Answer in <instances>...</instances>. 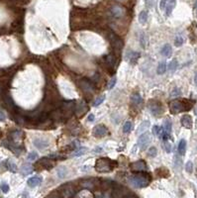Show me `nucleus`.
<instances>
[{
	"mask_svg": "<svg viewBox=\"0 0 197 198\" xmlns=\"http://www.w3.org/2000/svg\"><path fill=\"white\" fill-rule=\"evenodd\" d=\"M152 177L149 173H137L129 177V182L136 188H144L150 184Z\"/></svg>",
	"mask_w": 197,
	"mask_h": 198,
	"instance_id": "nucleus-1",
	"label": "nucleus"
},
{
	"mask_svg": "<svg viewBox=\"0 0 197 198\" xmlns=\"http://www.w3.org/2000/svg\"><path fill=\"white\" fill-rule=\"evenodd\" d=\"M116 166H117V161L110 160L108 157H101V158H98L96 161L94 168L98 173H110V171H112Z\"/></svg>",
	"mask_w": 197,
	"mask_h": 198,
	"instance_id": "nucleus-2",
	"label": "nucleus"
},
{
	"mask_svg": "<svg viewBox=\"0 0 197 198\" xmlns=\"http://www.w3.org/2000/svg\"><path fill=\"white\" fill-rule=\"evenodd\" d=\"M191 108V105L185 104V100H172L169 103V110L172 114H177L183 111H187Z\"/></svg>",
	"mask_w": 197,
	"mask_h": 198,
	"instance_id": "nucleus-3",
	"label": "nucleus"
},
{
	"mask_svg": "<svg viewBox=\"0 0 197 198\" xmlns=\"http://www.w3.org/2000/svg\"><path fill=\"white\" fill-rule=\"evenodd\" d=\"M149 109L151 113L153 114L156 117H160L162 116V114L164 113V108L162 106L160 102L156 100H151L149 103Z\"/></svg>",
	"mask_w": 197,
	"mask_h": 198,
	"instance_id": "nucleus-4",
	"label": "nucleus"
},
{
	"mask_svg": "<svg viewBox=\"0 0 197 198\" xmlns=\"http://www.w3.org/2000/svg\"><path fill=\"white\" fill-rule=\"evenodd\" d=\"M53 165H55V162L53 161V160L49 157H43L36 164V168L38 169H51Z\"/></svg>",
	"mask_w": 197,
	"mask_h": 198,
	"instance_id": "nucleus-5",
	"label": "nucleus"
},
{
	"mask_svg": "<svg viewBox=\"0 0 197 198\" xmlns=\"http://www.w3.org/2000/svg\"><path fill=\"white\" fill-rule=\"evenodd\" d=\"M109 131L108 128L103 125V124H99V125H96L94 128L92 130V135L94 136L96 138H101V137H104V136L108 135Z\"/></svg>",
	"mask_w": 197,
	"mask_h": 198,
	"instance_id": "nucleus-6",
	"label": "nucleus"
},
{
	"mask_svg": "<svg viewBox=\"0 0 197 198\" xmlns=\"http://www.w3.org/2000/svg\"><path fill=\"white\" fill-rule=\"evenodd\" d=\"M130 166H131V169L134 173H145L148 169L147 164L143 160L132 162V164L130 165Z\"/></svg>",
	"mask_w": 197,
	"mask_h": 198,
	"instance_id": "nucleus-7",
	"label": "nucleus"
},
{
	"mask_svg": "<svg viewBox=\"0 0 197 198\" xmlns=\"http://www.w3.org/2000/svg\"><path fill=\"white\" fill-rule=\"evenodd\" d=\"M151 143V136L149 133H144L140 136V138L138 140V145L141 151H145L148 148V145Z\"/></svg>",
	"mask_w": 197,
	"mask_h": 198,
	"instance_id": "nucleus-8",
	"label": "nucleus"
},
{
	"mask_svg": "<svg viewBox=\"0 0 197 198\" xmlns=\"http://www.w3.org/2000/svg\"><path fill=\"white\" fill-rule=\"evenodd\" d=\"M61 194L64 198H71L75 194V189L73 186H71L70 184H66V185L61 186Z\"/></svg>",
	"mask_w": 197,
	"mask_h": 198,
	"instance_id": "nucleus-9",
	"label": "nucleus"
},
{
	"mask_svg": "<svg viewBox=\"0 0 197 198\" xmlns=\"http://www.w3.org/2000/svg\"><path fill=\"white\" fill-rule=\"evenodd\" d=\"M140 52H135V51H127L126 52V55H125V59H126L128 61H130L131 64H135L136 61L138 60V59L140 58Z\"/></svg>",
	"mask_w": 197,
	"mask_h": 198,
	"instance_id": "nucleus-10",
	"label": "nucleus"
},
{
	"mask_svg": "<svg viewBox=\"0 0 197 198\" xmlns=\"http://www.w3.org/2000/svg\"><path fill=\"white\" fill-rule=\"evenodd\" d=\"M51 118H52L53 121H57V122H61V121L65 120V119L61 108H57L56 110H53V111L52 112V114H51Z\"/></svg>",
	"mask_w": 197,
	"mask_h": 198,
	"instance_id": "nucleus-11",
	"label": "nucleus"
},
{
	"mask_svg": "<svg viewBox=\"0 0 197 198\" xmlns=\"http://www.w3.org/2000/svg\"><path fill=\"white\" fill-rule=\"evenodd\" d=\"M79 86L84 92H92L93 89H94V86H93L92 82L87 80V79H82L79 82Z\"/></svg>",
	"mask_w": 197,
	"mask_h": 198,
	"instance_id": "nucleus-12",
	"label": "nucleus"
},
{
	"mask_svg": "<svg viewBox=\"0 0 197 198\" xmlns=\"http://www.w3.org/2000/svg\"><path fill=\"white\" fill-rule=\"evenodd\" d=\"M33 144H34V146L39 149H44L49 147V141L45 140V139L37 138L33 141Z\"/></svg>",
	"mask_w": 197,
	"mask_h": 198,
	"instance_id": "nucleus-13",
	"label": "nucleus"
},
{
	"mask_svg": "<svg viewBox=\"0 0 197 198\" xmlns=\"http://www.w3.org/2000/svg\"><path fill=\"white\" fill-rule=\"evenodd\" d=\"M181 125L186 129H191L192 125H193V121H192V118L190 115H183L181 118Z\"/></svg>",
	"mask_w": 197,
	"mask_h": 198,
	"instance_id": "nucleus-14",
	"label": "nucleus"
},
{
	"mask_svg": "<svg viewBox=\"0 0 197 198\" xmlns=\"http://www.w3.org/2000/svg\"><path fill=\"white\" fill-rule=\"evenodd\" d=\"M96 181L97 179L96 178H89V179H84L81 181V186L84 188H87V189H93L96 185Z\"/></svg>",
	"mask_w": 197,
	"mask_h": 198,
	"instance_id": "nucleus-15",
	"label": "nucleus"
},
{
	"mask_svg": "<svg viewBox=\"0 0 197 198\" xmlns=\"http://www.w3.org/2000/svg\"><path fill=\"white\" fill-rule=\"evenodd\" d=\"M88 110V108H87V106L85 105V103H83V102H80L79 104H77V105H75V108H74V112H75V114L78 116V117H80L82 115V114H84L86 111Z\"/></svg>",
	"mask_w": 197,
	"mask_h": 198,
	"instance_id": "nucleus-16",
	"label": "nucleus"
},
{
	"mask_svg": "<svg viewBox=\"0 0 197 198\" xmlns=\"http://www.w3.org/2000/svg\"><path fill=\"white\" fill-rule=\"evenodd\" d=\"M110 41H111V44L113 45L116 49H121L123 46V43H122V40L120 38H118L116 35H114L113 33H111V36H110Z\"/></svg>",
	"mask_w": 197,
	"mask_h": 198,
	"instance_id": "nucleus-17",
	"label": "nucleus"
},
{
	"mask_svg": "<svg viewBox=\"0 0 197 198\" xmlns=\"http://www.w3.org/2000/svg\"><path fill=\"white\" fill-rule=\"evenodd\" d=\"M175 4H176V0H167V6H165V15L167 16H171L172 10L174 9L175 7Z\"/></svg>",
	"mask_w": 197,
	"mask_h": 198,
	"instance_id": "nucleus-18",
	"label": "nucleus"
},
{
	"mask_svg": "<svg viewBox=\"0 0 197 198\" xmlns=\"http://www.w3.org/2000/svg\"><path fill=\"white\" fill-rule=\"evenodd\" d=\"M28 185L30 187H35V186H38L40 184L42 183V177H30L28 179Z\"/></svg>",
	"mask_w": 197,
	"mask_h": 198,
	"instance_id": "nucleus-19",
	"label": "nucleus"
},
{
	"mask_svg": "<svg viewBox=\"0 0 197 198\" xmlns=\"http://www.w3.org/2000/svg\"><path fill=\"white\" fill-rule=\"evenodd\" d=\"M160 54H162L164 56H165V58H168V56H171V54H172V49H171V45H168V44L164 45L163 47L162 51H160Z\"/></svg>",
	"mask_w": 197,
	"mask_h": 198,
	"instance_id": "nucleus-20",
	"label": "nucleus"
},
{
	"mask_svg": "<svg viewBox=\"0 0 197 198\" xmlns=\"http://www.w3.org/2000/svg\"><path fill=\"white\" fill-rule=\"evenodd\" d=\"M21 173L23 175H28L33 173V166L29 164H25L21 166Z\"/></svg>",
	"mask_w": 197,
	"mask_h": 198,
	"instance_id": "nucleus-21",
	"label": "nucleus"
},
{
	"mask_svg": "<svg viewBox=\"0 0 197 198\" xmlns=\"http://www.w3.org/2000/svg\"><path fill=\"white\" fill-rule=\"evenodd\" d=\"M111 12H112V14H113L115 17L119 18V17L123 16L124 9H123L122 7H120V6H113V7H112V9H111Z\"/></svg>",
	"mask_w": 197,
	"mask_h": 198,
	"instance_id": "nucleus-22",
	"label": "nucleus"
},
{
	"mask_svg": "<svg viewBox=\"0 0 197 198\" xmlns=\"http://www.w3.org/2000/svg\"><path fill=\"white\" fill-rule=\"evenodd\" d=\"M105 60H106V64L109 65L110 68H114L115 64H116V56L114 55H108L105 56Z\"/></svg>",
	"mask_w": 197,
	"mask_h": 198,
	"instance_id": "nucleus-23",
	"label": "nucleus"
},
{
	"mask_svg": "<svg viewBox=\"0 0 197 198\" xmlns=\"http://www.w3.org/2000/svg\"><path fill=\"white\" fill-rule=\"evenodd\" d=\"M150 125H151L150 121L145 120L140 126H139V128H138V130H137L136 133H137V134H141V133H143V132H145V131L150 127Z\"/></svg>",
	"mask_w": 197,
	"mask_h": 198,
	"instance_id": "nucleus-24",
	"label": "nucleus"
},
{
	"mask_svg": "<svg viewBox=\"0 0 197 198\" xmlns=\"http://www.w3.org/2000/svg\"><path fill=\"white\" fill-rule=\"evenodd\" d=\"M185 151H186V142L185 140H180L179 144H178V153H179V155L183 156L185 153Z\"/></svg>",
	"mask_w": 197,
	"mask_h": 198,
	"instance_id": "nucleus-25",
	"label": "nucleus"
},
{
	"mask_svg": "<svg viewBox=\"0 0 197 198\" xmlns=\"http://www.w3.org/2000/svg\"><path fill=\"white\" fill-rule=\"evenodd\" d=\"M147 21H148V12L146 10H143L139 14V22L144 25L147 23Z\"/></svg>",
	"mask_w": 197,
	"mask_h": 198,
	"instance_id": "nucleus-26",
	"label": "nucleus"
},
{
	"mask_svg": "<svg viewBox=\"0 0 197 198\" xmlns=\"http://www.w3.org/2000/svg\"><path fill=\"white\" fill-rule=\"evenodd\" d=\"M171 128H172V125H171V122L169 121V119H165L164 121V131L167 132V134H171Z\"/></svg>",
	"mask_w": 197,
	"mask_h": 198,
	"instance_id": "nucleus-27",
	"label": "nucleus"
},
{
	"mask_svg": "<svg viewBox=\"0 0 197 198\" xmlns=\"http://www.w3.org/2000/svg\"><path fill=\"white\" fill-rule=\"evenodd\" d=\"M131 101H132L134 104L139 105V104H141L143 102V98H142V96L139 94V93H134L131 96Z\"/></svg>",
	"mask_w": 197,
	"mask_h": 198,
	"instance_id": "nucleus-28",
	"label": "nucleus"
},
{
	"mask_svg": "<svg viewBox=\"0 0 197 198\" xmlns=\"http://www.w3.org/2000/svg\"><path fill=\"white\" fill-rule=\"evenodd\" d=\"M140 43L143 48H146L148 46V44H149V38L146 35V33H141V36H140Z\"/></svg>",
	"mask_w": 197,
	"mask_h": 198,
	"instance_id": "nucleus-29",
	"label": "nucleus"
},
{
	"mask_svg": "<svg viewBox=\"0 0 197 198\" xmlns=\"http://www.w3.org/2000/svg\"><path fill=\"white\" fill-rule=\"evenodd\" d=\"M165 70H167V64H165L164 61L160 63L159 65H158V68H156V72H158V73L159 74H164L165 72Z\"/></svg>",
	"mask_w": 197,
	"mask_h": 198,
	"instance_id": "nucleus-30",
	"label": "nucleus"
},
{
	"mask_svg": "<svg viewBox=\"0 0 197 198\" xmlns=\"http://www.w3.org/2000/svg\"><path fill=\"white\" fill-rule=\"evenodd\" d=\"M68 174V169L65 166H60L59 169H57V175H59L60 178H65V175Z\"/></svg>",
	"mask_w": 197,
	"mask_h": 198,
	"instance_id": "nucleus-31",
	"label": "nucleus"
},
{
	"mask_svg": "<svg viewBox=\"0 0 197 198\" xmlns=\"http://www.w3.org/2000/svg\"><path fill=\"white\" fill-rule=\"evenodd\" d=\"M178 67V64H177V60H172L171 63H169V65H168V69L171 72H174L176 70Z\"/></svg>",
	"mask_w": 197,
	"mask_h": 198,
	"instance_id": "nucleus-32",
	"label": "nucleus"
},
{
	"mask_svg": "<svg viewBox=\"0 0 197 198\" xmlns=\"http://www.w3.org/2000/svg\"><path fill=\"white\" fill-rule=\"evenodd\" d=\"M23 135V133H22L21 131H15V132H13V133L11 134V138L13 140V143L15 142V141H19L21 140V136Z\"/></svg>",
	"mask_w": 197,
	"mask_h": 198,
	"instance_id": "nucleus-33",
	"label": "nucleus"
},
{
	"mask_svg": "<svg viewBox=\"0 0 197 198\" xmlns=\"http://www.w3.org/2000/svg\"><path fill=\"white\" fill-rule=\"evenodd\" d=\"M132 128H133V124L130 121H127L123 126V132L124 133H129L132 130Z\"/></svg>",
	"mask_w": 197,
	"mask_h": 198,
	"instance_id": "nucleus-34",
	"label": "nucleus"
},
{
	"mask_svg": "<svg viewBox=\"0 0 197 198\" xmlns=\"http://www.w3.org/2000/svg\"><path fill=\"white\" fill-rule=\"evenodd\" d=\"M104 100H105V95L99 96V97H97L96 100L94 101V102H93V106H94V107L99 106L100 104H102L103 102H104Z\"/></svg>",
	"mask_w": 197,
	"mask_h": 198,
	"instance_id": "nucleus-35",
	"label": "nucleus"
},
{
	"mask_svg": "<svg viewBox=\"0 0 197 198\" xmlns=\"http://www.w3.org/2000/svg\"><path fill=\"white\" fill-rule=\"evenodd\" d=\"M7 169L12 171V173H16L17 171V166L14 162H12L11 161H7Z\"/></svg>",
	"mask_w": 197,
	"mask_h": 198,
	"instance_id": "nucleus-36",
	"label": "nucleus"
},
{
	"mask_svg": "<svg viewBox=\"0 0 197 198\" xmlns=\"http://www.w3.org/2000/svg\"><path fill=\"white\" fill-rule=\"evenodd\" d=\"M183 43H184V40H183L182 36H180V35L176 36L175 40H174V45H175L176 47H180L183 45Z\"/></svg>",
	"mask_w": 197,
	"mask_h": 198,
	"instance_id": "nucleus-37",
	"label": "nucleus"
},
{
	"mask_svg": "<svg viewBox=\"0 0 197 198\" xmlns=\"http://www.w3.org/2000/svg\"><path fill=\"white\" fill-rule=\"evenodd\" d=\"M163 148L164 149V151L167 152V153H169L171 152V145L168 141H164V144H163Z\"/></svg>",
	"mask_w": 197,
	"mask_h": 198,
	"instance_id": "nucleus-38",
	"label": "nucleus"
},
{
	"mask_svg": "<svg viewBox=\"0 0 197 198\" xmlns=\"http://www.w3.org/2000/svg\"><path fill=\"white\" fill-rule=\"evenodd\" d=\"M85 152H87V149L86 148H79L77 152L73 153V157H80L85 153Z\"/></svg>",
	"mask_w": 197,
	"mask_h": 198,
	"instance_id": "nucleus-39",
	"label": "nucleus"
},
{
	"mask_svg": "<svg viewBox=\"0 0 197 198\" xmlns=\"http://www.w3.org/2000/svg\"><path fill=\"white\" fill-rule=\"evenodd\" d=\"M162 131H163V129L160 128V126L155 125V126L153 127V134H154L155 136H160V134H162Z\"/></svg>",
	"mask_w": 197,
	"mask_h": 198,
	"instance_id": "nucleus-40",
	"label": "nucleus"
},
{
	"mask_svg": "<svg viewBox=\"0 0 197 198\" xmlns=\"http://www.w3.org/2000/svg\"><path fill=\"white\" fill-rule=\"evenodd\" d=\"M167 169L165 168H160L158 170H156V174L159 175L160 177H167V174H164V171H167Z\"/></svg>",
	"mask_w": 197,
	"mask_h": 198,
	"instance_id": "nucleus-41",
	"label": "nucleus"
},
{
	"mask_svg": "<svg viewBox=\"0 0 197 198\" xmlns=\"http://www.w3.org/2000/svg\"><path fill=\"white\" fill-rule=\"evenodd\" d=\"M156 149L155 147H151L149 149V151H148V156H149L150 157H155L156 156Z\"/></svg>",
	"mask_w": 197,
	"mask_h": 198,
	"instance_id": "nucleus-42",
	"label": "nucleus"
},
{
	"mask_svg": "<svg viewBox=\"0 0 197 198\" xmlns=\"http://www.w3.org/2000/svg\"><path fill=\"white\" fill-rule=\"evenodd\" d=\"M185 169H186V171L187 173H191L192 171H193V164H192V161H187L186 162V165H185Z\"/></svg>",
	"mask_w": 197,
	"mask_h": 198,
	"instance_id": "nucleus-43",
	"label": "nucleus"
},
{
	"mask_svg": "<svg viewBox=\"0 0 197 198\" xmlns=\"http://www.w3.org/2000/svg\"><path fill=\"white\" fill-rule=\"evenodd\" d=\"M116 81H117V78L113 77L110 81H108V84H107V88L108 89H112L114 87V85L116 84Z\"/></svg>",
	"mask_w": 197,
	"mask_h": 198,
	"instance_id": "nucleus-44",
	"label": "nucleus"
},
{
	"mask_svg": "<svg viewBox=\"0 0 197 198\" xmlns=\"http://www.w3.org/2000/svg\"><path fill=\"white\" fill-rule=\"evenodd\" d=\"M28 160L29 161H35V160H37V157H38V153H36V152H31L29 153V155H28Z\"/></svg>",
	"mask_w": 197,
	"mask_h": 198,
	"instance_id": "nucleus-45",
	"label": "nucleus"
},
{
	"mask_svg": "<svg viewBox=\"0 0 197 198\" xmlns=\"http://www.w3.org/2000/svg\"><path fill=\"white\" fill-rule=\"evenodd\" d=\"M171 95L172 96H174V97H176V96H179V95H181V91H180V89L179 88H174L173 90H172V92L171 93Z\"/></svg>",
	"mask_w": 197,
	"mask_h": 198,
	"instance_id": "nucleus-46",
	"label": "nucleus"
},
{
	"mask_svg": "<svg viewBox=\"0 0 197 198\" xmlns=\"http://www.w3.org/2000/svg\"><path fill=\"white\" fill-rule=\"evenodd\" d=\"M1 190L4 193H7L9 191V185H8L6 182H2L1 183Z\"/></svg>",
	"mask_w": 197,
	"mask_h": 198,
	"instance_id": "nucleus-47",
	"label": "nucleus"
},
{
	"mask_svg": "<svg viewBox=\"0 0 197 198\" xmlns=\"http://www.w3.org/2000/svg\"><path fill=\"white\" fill-rule=\"evenodd\" d=\"M154 2L155 0H146V5L148 8H152L154 6Z\"/></svg>",
	"mask_w": 197,
	"mask_h": 198,
	"instance_id": "nucleus-48",
	"label": "nucleus"
},
{
	"mask_svg": "<svg viewBox=\"0 0 197 198\" xmlns=\"http://www.w3.org/2000/svg\"><path fill=\"white\" fill-rule=\"evenodd\" d=\"M6 116H5V113H3L2 111H0V121H5Z\"/></svg>",
	"mask_w": 197,
	"mask_h": 198,
	"instance_id": "nucleus-49",
	"label": "nucleus"
},
{
	"mask_svg": "<svg viewBox=\"0 0 197 198\" xmlns=\"http://www.w3.org/2000/svg\"><path fill=\"white\" fill-rule=\"evenodd\" d=\"M94 115H93V114H89V116H88V118H87V121L88 122H93L94 121Z\"/></svg>",
	"mask_w": 197,
	"mask_h": 198,
	"instance_id": "nucleus-50",
	"label": "nucleus"
},
{
	"mask_svg": "<svg viewBox=\"0 0 197 198\" xmlns=\"http://www.w3.org/2000/svg\"><path fill=\"white\" fill-rule=\"evenodd\" d=\"M194 83H195V85L197 86V72L195 73V76H194Z\"/></svg>",
	"mask_w": 197,
	"mask_h": 198,
	"instance_id": "nucleus-51",
	"label": "nucleus"
},
{
	"mask_svg": "<svg viewBox=\"0 0 197 198\" xmlns=\"http://www.w3.org/2000/svg\"><path fill=\"white\" fill-rule=\"evenodd\" d=\"M48 198H60V197H57V195H51V196H49Z\"/></svg>",
	"mask_w": 197,
	"mask_h": 198,
	"instance_id": "nucleus-52",
	"label": "nucleus"
},
{
	"mask_svg": "<svg viewBox=\"0 0 197 198\" xmlns=\"http://www.w3.org/2000/svg\"><path fill=\"white\" fill-rule=\"evenodd\" d=\"M2 136V131H1V128H0V137Z\"/></svg>",
	"mask_w": 197,
	"mask_h": 198,
	"instance_id": "nucleus-53",
	"label": "nucleus"
},
{
	"mask_svg": "<svg viewBox=\"0 0 197 198\" xmlns=\"http://www.w3.org/2000/svg\"><path fill=\"white\" fill-rule=\"evenodd\" d=\"M196 116H197V109H196Z\"/></svg>",
	"mask_w": 197,
	"mask_h": 198,
	"instance_id": "nucleus-54",
	"label": "nucleus"
}]
</instances>
